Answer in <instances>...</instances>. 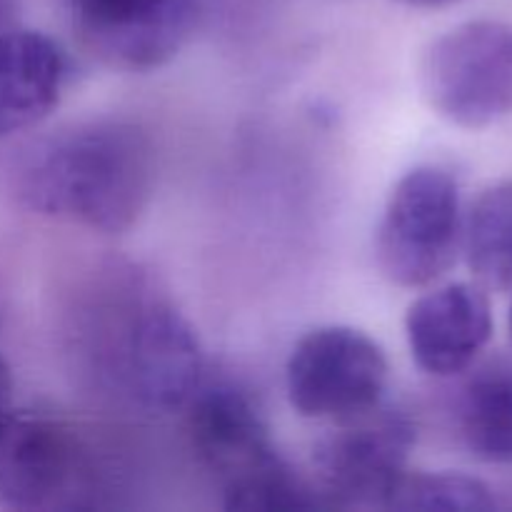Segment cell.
I'll use <instances>...</instances> for the list:
<instances>
[{"label": "cell", "mask_w": 512, "mask_h": 512, "mask_svg": "<svg viewBox=\"0 0 512 512\" xmlns=\"http://www.w3.org/2000/svg\"><path fill=\"white\" fill-rule=\"evenodd\" d=\"M413 443L410 420L380 405L335 423L313 450L315 488L325 508H390L408 475Z\"/></svg>", "instance_id": "cell-6"}, {"label": "cell", "mask_w": 512, "mask_h": 512, "mask_svg": "<svg viewBox=\"0 0 512 512\" xmlns=\"http://www.w3.org/2000/svg\"><path fill=\"white\" fill-rule=\"evenodd\" d=\"M510 338H512V305H510Z\"/></svg>", "instance_id": "cell-18"}, {"label": "cell", "mask_w": 512, "mask_h": 512, "mask_svg": "<svg viewBox=\"0 0 512 512\" xmlns=\"http://www.w3.org/2000/svg\"><path fill=\"white\" fill-rule=\"evenodd\" d=\"M15 8H18V0H0V30H8V20L13 18Z\"/></svg>", "instance_id": "cell-16"}, {"label": "cell", "mask_w": 512, "mask_h": 512, "mask_svg": "<svg viewBox=\"0 0 512 512\" xmlns=\"http://www.w3.org/2000/svg\"><path fill=\"white\" fill-rule=\"evenodd\" d=\"M405 5H413V8H445V5H453L458 0H400Z\"/></svg>", "instance_id": "cell-17"}, {"label": "cell", "mask_w": 512, "mask_h": 512, "mask_svg": "<svg viewBox=\"0 0 512 512\" xmlns=\"http://www.w3.org/2000/svg\"><path fill=\"white\" fill-rule=\"evenodd\" d=\"M463 253L480 288H512V180L485 190L463 220Z\"/></svg>", "instance_id": "cell-13"}, {"label": "cell", "mask_w": 512, "mask_h": 512, "mask_svg": "<svg viewBox=\"0 0 512 512\" xmlns=\"http://www.w3.org/2000/svg\"><path fill=\"white\" fill-rule=\"evenodd\" d=\"M460 438L483 463H512V368L490 365L465 385L458 408Z\"/></svg>", "instance_id": "cell-12"}, {"label": "cell", "mask_w": 512, "mask_h": 512, "mask_svg": "<svg viewBox=\"0 0 512 512\" xmlns=\"http://www.w3.org/2000/svg\"><path fill=\"white\" fill-rule=\"evenodd\" d=\"M413 360L435 378L465 373L493 338V310L485 288L450 283L420 295L405 315Z\"/></svg>", "instance_id": "cell-9"}, {"label": "cell", "mask_w": 512, "mask_h": 512, "mask_svg": "<svg viewBox=\"0 0 512 512\" xmlns=\"http://www.w3.org/2000/svg\"><path fill=\"white\" fill-rule=\"evenodd\" d=\"M430 108L448 123L483 130L512 115V23L470 20L440 35L420 65Z\"/></svg>", "instance_id": "cell-4"}, {"label": "cell", "mask_w": 512, "mask_h": 512, "mask_svg": "<svg viewBox=\"0 0 512 512\" xmlns=\"http://www.w3.org/2000/svg\"><path fill=\"white\" fill-rule=\"evenodd\" d=\"M63 50L38 30H0V138L43 123L65 85Z\"/></svg>", "instance_id": "cell-11"}, {"label": "cell", "mask_w": 512, "mask_h": 512, "mask_svg": "<svg viewBox=\"0 0 512 512\" xmlns=\"http://www.w3.org/2000/svg\"><path fill=\"white\" fill-rule=\"evenodd\" d=\"M190 400L193 448L200 463L223 485L225 508L240 512L325 508L318 488L305 483L280 458L263 415L248 395L218 385Z\"/></svg>", "instance_id": "cell-2"}, {"label": "cell", "mask_w": 512, "mask_h": 512, "mask_svg": "<svg viewBox=\"0 0 512 512\" xmlns=\"http://www.w3.org/2000/svg\"><path fill=\"white\" fill-rule=\"evenodd\" d=\"M388 373L385 350L370 335L348 325H323L290 350L285 388L298 415L343 423L378 408Z\"/></svg>", "instance_id": "cell-5"}, {"label": "cell", "mask_w": 512, "mask_h": 512, "mask_svg": "<svg viewBox=\"0 0 512 512\" xmlns=\"http://www.w3.org/2000/svg\"><path fill=\"white\" fill-rule=\"evenodd\" d=\"M73 475V448L55 420L23 410L0 413V503L48 508Z\"/></svg>", "instance_id": "cell-10"}, {"label": "cell", "mask_w": 512, "mask_h": 512, "mask_svg": "<svg viewBox=\"0 0 512 512\" xmlns=\"http://www.w3.org/2000/svg\"><path fill=\"white\" fill-rule=\"evenodd\" d=\"M388 510L490 512L495 498L488 485L463 473H408Z\"/></svg>", "instance_id": "cell-14"}, {"label": "cell", "mask_w": 512, "mask_h": 512, "mask_svg": "<svg viewBox=\"0 0 512 512\" xmlns=\"http://www.w3.org/2000/svg\"><path fill=\"white\" fill-rule=\"evenodd\" d=\"M153 183L148 135L123 120H93L45 140L30 155L20 195L35 213L118 235L145 213Z\"/></svg>", "instance_id": "cell-1"}, {"label": "cell", "mask_w": 512, "mask_h": 512, "mask_svg": "<svg viewBox=\"0 0 512 512\" xmlns=\"http://www.w3.org/2000/svg\"><path fill=\"white\" fill-rule=\"evenodd\" d=\"M85 48L108 68L148 73L188 45L203 0H70Z\"/></svg>", "instance_id": "cell-7"}, {"label": "cell", "mask_w": 512, "mask_h": 512, "mask_svg": "<svg viewBox=\"0 0 512 512\" xmlns=\"http://www.w3.org/2000/svg\"><path fill=\"white\" fill-rule=\"evenodd\" d=\"M120 373L150 410H178L198 393L203 353L193 325L168 303H145L125 325Z\"/></svg>", "instance_id": "cell-8"}, {"label": "cell", "mask_w": 512, "mask_h": 512, "mask_svg": "<svg viewBox=\"0 0 512 512\" xmlns=\"http://www.w3.org/2000/svg\"><path fill=\"white\" fill-rule=\"evenodd\" d=\"M460 245L458 180L435 165L405 173L395 183L375 233L380 273L398 288H428L453 268Z\"/></svg>", "instance_id": "cell-3"}, {"label": "cell", "mask_w": 512, "mask_h": 512, "mask_svg": "<svg viewBox=\"0 0 512 512\" xmlns=\"http://www.w3.org/2000/svg\"><path fill=\"white\" fill-rule=\"evenodd\" d=\"M13 408V375H10L8 363L0 358V413Z\"/></svg>", "instance_id": "cell-15"}]
</instances>
